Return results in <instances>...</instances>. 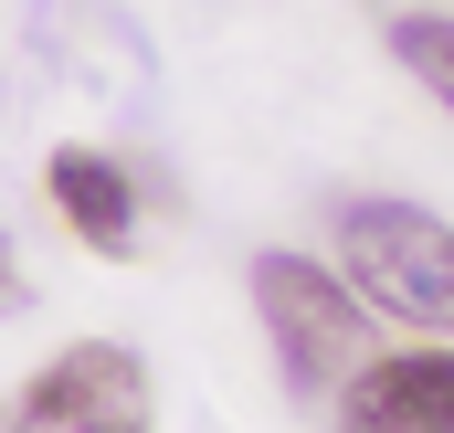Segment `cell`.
Segmentation results:
<instances>
[{"mask_svg":"<svg viewBox=\"0 0 454 433\" xmlns=\"http://www.w3.org/2000/svg\"><path fill=\"white\" fill-rule=\"evenodd\" d=\"M21 307H32V275H21V243L0 232V318H21Z\"/></svg>","mask_w":454,"mask_h":433,"instance_id":"52a82bcc","label":"cell"},{"mask_svg":"<svg viewBox=\"0 0 454 433\" xmlns=\"http://www.w3.org/2000/svg\"><path fill=\"white\" fill-rule=\"evenodd\" d=\"M339 275L380 318H402L412 338H454V222L412 212V201H348Z\"/></svg>","mask_w":454,"mask_h":433,"instance_id":"7a4b0ae2","label":"cell"},{"mask_svg":"<svg viewBox=\"0 0 454 433\" xmlns=\"http://www.w3.org/2000/svg\"><path fill=\"white\" fill-rule=\"evenodd\" d=\"M43 191H53V212H64V232L85 243V254H106V264H127L148 232H137V180L116 169L106 148H53L43 159Z\"/></svg>","mask_w":454,"mask_h":433,"instance_id":"5b68a950","label":"cell"},{"mask_svg":"<svg viewBox=\"0 0 454 433\" xmlns=\"http://www.w3.org/2000/svg\"><path fill=\"white\" fill-rule=\"evenodd\" d=\"M391 53H402V75H423L434 106L454 116V11H402V21H391Z\"/></svg>","mask_w":454,"mask_h":433,"instance_id":"8992f818","label":"cell"},{"mask_svg":"<svg viewBox=\"0 0 454 433\" xmlns=\"http://www.w3.org/2000/svg\"><path fill=\"white\" fill-rule=\"evenodd\" d=\"M0 433H159L148 359L127 338H74L0 402Z\"/></svg>","mask_w":454,"mask_h":433,"instance_id":"3957f363","label":"cell"},{"mask_svg":"<svg viewBox=\"0 0 454 433\" xmlns=\"http://www.w3.org/2000/svg\"><path fill=\"white\" fill-rule=\"evenodd\" d=\"M254 318L275 338V370L296 402H339L348 381L370 370V296L328 275L317 254H254Z\"/></svg>","mask_w":454,"mask_h":433,"instance_id":"6da1fadb","label":"cell"},{"mask_svg":"<svg viewBox=\"0 0 454 433\" xmlns=\"http://www.w3.org/2000/svg\"><path fill=\"white\" fill-rule=\"evenodd\" d=\"M339 433H454V338L370 349V370L339 391Z\"/></svg>","mask_w":454,"mask_h":433,"instance_id":"277c9868","label":"cell"}]
</instances>
